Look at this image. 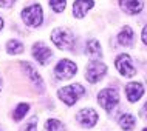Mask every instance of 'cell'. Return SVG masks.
<instances>
[{
  "label": "cell",
  "instance_id": "obj_25",
  "mask_svg": "<svg viewBox=\"0 0 147 131\" xmlns=\"http://www.w3.org/2000/svg\"><path fill=\"white\" fill-rule=\"evenodd\" d=\"M2 28H3V19L0 17V29H2Z\"/></svg>",
  "mask_w": 147,
  "mask_h": 131
},
{
  "label": "cell",
  "instance_id": "obj_27",
  "mask_svg": "<svg viewBox=\"0 0 147 131\" xmlns=\"http://www.w3.org/2000/svg\"><path fill=\"white\" fill-rule=\"evenodd\" d=\"M142 131H147V128H144V130H142Z\"/></svg>",
  "mask_w": 147,
  "mask_h": 131
},
{
  "label": "cell",
  "instance_id": "obj_9",
  "mask_svg": "<svg viewBox=\"0 0 147 131\" xmlns=\"http://www.w3.org/2000/svg\"><path fill=\"white\" fill-rule=\"evenodd\" d=\"M33 55L40 65H47V63L51 60L53 53H51V49L45 45V43L39 42V43H36V45L33 46Z\"/></svg>",
  "mask_w": 147,
  "mask_h": 131
},
{
  "label": "cell",
  "instance_id": "obj_5",
  "mask_svg": "<svg viewBox=\"0 0 147 131\" xmlns=\"http://www.w3.org/2000/svg\"><path fill=\"white\" fill-rule=\"evenodd\" d=\"M76 73H78V66L71 60H68V59H62V60L56 65V68H54V74H56V77L61 79V80L71 79Z\"/></svg>",
  "mask_w": 147,
  "mask_h": 131
},
{
  "label": "cell",
  "instance_id": "obj_20",
  "mask_svg": "<svg viewBox=\"0 0 147 131\" xmlns=\"http://www.w3.org/2000/svg\"><path fill=\"white\" fill-rule=\"evenodd\" d=\"M50 2V5L51 8H53L56 13H62L63 9H65V3H67V0H48Z\"/></svg>",
  "mask_w": 147,
  "mask_h": 131
},
{
  "label": "cell",
  "instance_id": "obj_6",
  "mask_svg": "<svg viewBox=\"0 0 147 131\" xmlns=\"http://www.w3.org/2000/svg\"><path fill=\"white\" fill-rule=\"evenodd\" d=\"M105 73H107V66L104 65V63H101L98 60H93V62L88 63V66H87L85 77L90 83H96L105 76Z\"/></svg>",
  "mask_w": 147,
  "mask_h": 131
},
{
  "label": "cell",
  "instance_id": "obj_17",
  "mask_svg": "<svg viewBox=\"0 0 147 131\" xmlns=\"http://www.w3.org/2000/svg\"><path fill=\"white\" fill-rule=\"evenodd\" d=\"M23 49H25V46H23V43L19 42V40H9L6 45L8 54H20Z\"/></svg>",
  "mask_w": 147,
  "mask_h": 131
},
{
  "label": "cell",
  "instance_id": "obj_15",
  "mask_svg": "<svg viewBox=\"0 0 147 131\" xmlns=\"http://www.w3.org/2000/svg\"><path fill=\"white\" fill-rule=\"evenodd\" d=\"M85 54L88 55L91 60H96L102 55V51H101V43L98 40H90L87 42V46H85Z\"/></svg>",
  "mask_w": 147,
  "mask_h": 131
},
{
  "label": "cell",
  "instance_id": "obj_24",
  "mask_svg": "<svg viewBox=\"0 0 147 131\" xmlns=\"http://www.w3.org/2000/svg\"><path fill=\"white\" fill-rule=\"evenodd\" d=\"M142 42L147 45V25L144 26V29H142Z\"/></svg>",
  "mask_w": 147,
  "mask_h": 131
},
{
  "label": "cell",
  "instance_id": "obj_13",
  "mask_svg": "<svg viewBox=\"0 0 147 131\" xmlns=\"http://www.w3.org/2000/svg\"><path fill=\"white\" fill-rule=\"evenodd\" d=\"M119 5L124 9V13L130 15L142 11V0H119Z\"/></svg>",
  "mask_w": 147,
  "mask_h": 131
},
{
  "label": "cell",
  "instance_id": "obj_10",
  "mask_svg": "<svg viewBox=\"0 0 147 131\" xmlns=\"http://www.w3.org/2000/svg\"><path fill=\"white\" fill-rule=\"evenodd\" d=\"M125 94H127L129 102L135 104V102H138L142 97V94H144V86H142L140 82H130L125 85Z\"/></svg>",
  "mask_w": 147,
  "mask_h": 131
},
{
  "label": "cell",
  "instance_id": "obj_16",
  "mask_svg": "<svg viewBox=\"0 0 147 131\" xmlns=\"http://www.w3.org/2000/svg\"><path fill=\"white\" fill-rule=\"evenodd\" d=\"M136 125V119H135L132 114H122L119 117V126H121L124 131H132Z\"/></svg>",
  "mask_w": 147,
  "mask_h": 131
},
{
  "label": "cell",
  "instance_id": "obj_18",
  "mask_svg": "<svg viewBox=\"0 0 147 131\" xmlns=\"http://www.w3.org/2000/svg\"><path fill=\"white\" fill-rule=\"evenodd\" d=\"M28 110H30L28 104H19L17 108H16L14 113H13V119H14L16 122H20L22 119L25 117V114L28 113Z\"/></svg>",
  "mask_w": 147,
  "mask_h": 131
},
{
  "label": "cell",
  "instance_id": "obj_26",
  "mask_svg": "<svg viewBox=\"0 0 147 131\" xmlns=\"http://www.w3.org/2000/svg\"><path fill=\"white\" fill-rule=\"evenodd\" d=\"M0 90H2V77H0Z\"/></svg>",
  "mask_w": 147,
  "mask_h": 131
},
{
  "label": "cell",
  "instance_id": "obj_22",
  "mask_svg": "<svg viewBox=\"0 0 147 131\" xmlns=\"http://www.w3.org/2000/svg\"><path fill=\"white\" fill-rule=\"evenodd\" d=\"M16 0H0V8H11Z\"/></svg>",
  "mask_w": 147,
  "mask_h": 131
},
{
  "label": "cell",
  "instance_id": "obj_19",
  "mask_svg": "<svg viewBox=\"0 0 147 131\" xmlns=\"http://www.w3.org/2000/svg\"><path fill=\"white\" fill-rule=\"evenodd\" d=\"M45 130L47 131H63V125L57 119H48L45 124Z\"/></svg>",
  "mask_w": 147,
  "mask_h": 131
},
{
  "label": "cell",
  "instance_id": "obj_11",
  "mask_svg": "<svg viewBox=\"0 0 147 131\" xmlns=\"http://www.w3.org/2000/svg\"><path fill=\"white\" fill-rule=\"evenodd\" d=\"M94 2L93 0H74L73 3V15L76 19H82L88 13L90 8H93Z\"/></svg>",
  "mask_w": 147,
  "mask_h": 131
},
{
  "label": "cell",
  "instance_id": "obj_23",
  "mask_svg": "<svg viewBox=\"0 0 147 131\" xmlns=\"http://www.w3.org/2000/svg\"><path fill=\"white\" fill-rule=\"evenodd\" d=\"M141 116L147 120V102L144 104V106H142V110H141Z\"/></svg>",
  "mask_w": 147,
  "mask_h": 131
},
{
  "label": "cell",
  "instance_id": "obj_2",
  "mask_svg": "<svg viewBox=\"0 0 147 131\" xmlns=\"http://www.w3.org/2000/svg\"><path fill=\"white\" fill-rule=\"evenodd\" d=\"M51 42L61 49H70L73 46L74 35L70 33L68 29H62V28H56L51 33Z\"/></svg>",
  "mask_w": 147,
  "mask_h": 131
},
{
  "label": "cell",
  "instance_id": "obj_7",
  "mask_svg": "<svg viewBox=\"0 0 147 131\" xmlns=\"http://www.w3.org/2000/svg\"><path fill=\"white\" fill-rule=\"evenodd\" d=\"M115 65H116L118 71L124 77H132V76H135V73H136V70H135V66H133V62H132V57H130L129 54L118 55L116 60H115Z\"/></svg>",
  "mask_w": 147,
  "mask_h": 131
},
{
  "label": "cell",
  "instance_id": "obj_14",
  "mask_svg": "<svg viewBox=\"0 0 147 131\" xmlns=\"http://www.w3.org/2000/svg\"><path fill=\"white\" fill-rule=\"evenodd\" d=\"M133 39H135V34H133V29L130 26H124L118 35V42L122 46H132Z\"/></svg>",
  "mask_w": 147,
  "mask_h": 131
},
{
  "label": "cell",
  "instance_id": "obj_4",
  "mask_svg": "<svg viewBox=\"0 0 147 131\" xmlns=\"http://www.w3.org/2000/svg\"><path fill=\"white\" fill-rule=\"evenodd\" d=\"M98 102L101 104V106H102L105 111H112L115 106L118 105L119 96H118V93H116L115 90L105 88V90H102L101 93L98 94Z\"/></svg>",
  "mask_w": 147,
  "mask_h": 131
},
{
  "label": "cell",
  "instance_id": "obj_1",
  "mask_svg": "<svg viewBox=\"0 0 147 131\" xmlns=\"http://www.w3.org/2000/svg\"><path fill=\"white\" fill-rule=\"evenodd\" d=\"M84 94H85V88L82 85H79V83L63 86V88L59 90V99H61L67 106H73Z\"/></svg>",
  "mask_w": 147,
  "mask_h": 131
},
{
  "label": "cell",
  "instance_id": "obj_8",
  "mask_svg": "<svg viewBox=\"0 0 147 131\" xmlns=\"http://www.w3.org/2000/svg\"><path fill=\"white\" fill-rule=\"evenodd\" d=\"M98 113L93 108H84L76 114V120L85 128H91L98 124Z\"/></svg>",
  "mask_w": 147,
  "mask_h": 131
},
{
  "label": "cell",
  "instance_id": "obj_3",
  "mask_svg": "<svg viewBox=\"0 0 147 131\" xmlns=\"http://www.w3.org/2000/svg\"><path fill=\"white\" fill-rule=\"evenodd\" d=\"M22 19L31 28H37L42 25V19H43V13L40 5H31L28 8L22 11Z\"/></svg>",
  "mask_w": 147,
  "mask_h": 131
},
{
  "label": "cell",
  "instance_id": "obj_12",
  "mask_svg": "<svg viewBox=\"0 0 147 131\" xmlns=\"http://www.w3.org/2000/svg\"><path fill=\"white\" fill-rule=\"evenodd\" d=\"M22 66H23V70H25L26 76H28L31 80H33L34 85L37 86L39 93H43V80H42V77L39 76L37 70H34V66H31L28 62H23V63H22Z\"/></svg>",
  "mask_w": 147,
  "mask_h": 131
},
{
  "label": "cell",
  "instance_id": "obj_21",
  "mask_svg": "<svg viewBox=\"0 0 147 131\" xmlns=\"http://www.w3.org/2000/svg\"><path fill=\"white\" fill-rule=\"evenodd\" d=\"M37 120H39L37 117H31V120L20 131H37Z\"/></svg>",
  "mask_w": 147,
  "mask_h": 131
}]
</instances>
